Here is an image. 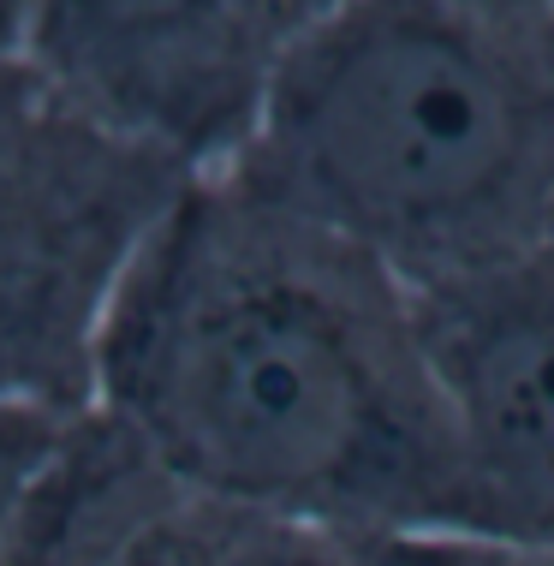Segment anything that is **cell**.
<instances>
[{
    "label": "cell",
    "instance_id": "cell-1",
    "mask_svg": "<svg viewBox=\"0 0 554 566\" xmlns=\"http://www.w3.org/2000/svg\"><path fill=\"white\" fill-rule=\"evenodd\" d=\"M90 411L203 507L341 537L466 531L418 293L227 174L197 179L126 274Z\"/></svg>",
    "mask_w": 554,
    "mask_h": 566
},
{
    "label": "cell",
    "instance_id": "cell-2",
    "mask_svg": "<svg viewBox=\"0 0 554 566\" xmlns=\"http://www.w3.org/2000/svg\"><path fill=\"white\" fill-rule=\"evenodd\" d=\"M411 293L548 251L554 12L352 0L292 54L221 167Z\"/></svg>",
    "mask_w": 554,
    "mask_h": 566
},
{
    "label": "cell",
    "instance_id": "cell-3",
    "mask_svg": "<svg viewBox=\"0 0 554 566\" xmlns=\"http://www.w3.org/2000/svg\"><path fill=\"white\" fill-rule=\"evenodd\" d=\"M203 174L0 66V406L84 418L119 286Z\"/></svg>",
    "mask_w": 554,
    "mask_h": 566
},
{
    "label": "cell",
    "instance_id": "cell-4",
    "mask_svg": "<svg viewBox=\"0 0 554 566\" xmlns=\"http://www.w3.org/2000/svg\"><path fill=\"white\" fill-rule=\"evenodd\" d=\"M341 7L352 0H36L24 60L114 132L221 174Z\"/></svg>",
    "mask_w": 554,
    "mask_h": 566
},
{
    "label": "cell",
    "instance_id": "cell-5",
    "mask_svg": "<svg viewBox=\"0 0 554 566\" xmlns=\"http://www.w3.org/2000/svg\"><path fill=\"white\" fill-rule=\"evenodd\" d=\"M466 531L554 548V251L418 293Z\"/></svg>",
    "mask_w": 554,
    "mask_h": 566
},
{
    "label": "cell",
    "instance_id": "cell-6",
    "mask_svg": "<svg viewBox=\"0 0 554 566\" xmlns=\"http://www.w3.org/2000/svg\"><path fill=\"white\" fill-rule=\"evenodd\" d=\"M174 501L185 495L149 453L102 411H84L19 507L0 518V566H107L137 525Z\"/></svg>",
    "mask_w": 554,
    "mask_h": 566
},
{
    "label": "cell",
    "instance_id": "cell-7",
    "mask_svg": "<svg viewBox=\"0 0 554 566\" xmlns=\"http://www.w3.org/2000/svg\"><path fill=\"white\" fill-rule=\"evenodd\" d=\"M221 566H369L364 537H341L299 518H239L227 525Z\"/></svg>",
    "mask_w": 554,
    "mask_h": 566
},
{
    "label": "cell",
    "instance_id": "cell-8",
    "mask_svg": "<svg viewBox=\"0 0 554 566\" xmlns=\"http://www.w3.org/2000/svg\"><path fill=\"white\" fill-rule=\"evenodd\" d=\"M227 525H233V513L203 507V501H174L149 525H137L132 543L107 566H221Z\"/></svg>",
    "mask_w": 554,
    "mask_h": 566
},
{
    "label": "cell",
    "instance_id": "cell-9",
    "mask_svg": "<svg viewBox=\"0 0 554 566\" xmlns=\"http://www.w3.org/2000/svg\"><path fill=\"white\" fill-rule=\"evenodd\" d=\"M369 566H554V548L495 543L471 531H406V537H364Z\"/></svg>",
    "mask_w": 554,
    "mask_h": 566
},
{
    "label": "cell",
    "instance_id": "cell-10",
    "mask_svg": "<svg viewBox=\"0 0 554 566\" xmlns=\"http://www.w3.org/2000/svg\"><path fill=\"white\" fill-rule=\"evenodd\" d=\"M79 418H49V411H24V406H0V518L19 507V495L36 483V471L54 459L60 436Z\"/></svg>",
    "mask_w": 554,
    "mask_h": 566
},
{
    "label": "cell",
    "instance_id": "cell-11",
    "mask_svg": "<svg viewBox=\"0 0 554 566\" xmlns=\"http://www.w3.org/2000/svg\"><path fill=\"white\" fill-rule=\"evenodd\" d=\"M30 12H36V0H0V66L24 54V36H30Z\"/></svg>",
    "mask_w": 554,
    "mask_h": 566
},
{
    "label": "cell",
    "instance_id": "cell-12",
    "mask_svg": "<svg viewBox=\"0 0 554 566\" xmlns=\"http://www.w3.org/2000/svg\"><path fill=\"white\" fill-rule=\"evenodd\" d=\"M471 7H489V12H525V19H536V12H554V0H471Z\"/></svg>",
    "mask_w": 554,
    "mask_h": 566
},
{
    "label": "cell",
    "instance_id": "cell-13",
    "mask_svg": "<svg viewBox=\"0 0 554 566\" xmlns=\"http://www.w3.org/2000/svg\"><path fill=\"white\" fill-rule=\"evenodd\" d=\"M548 251H554V227H548Z\"/></svg>",
    "mask_w": 554,
    "mask_h": 566
}]
</instances>
